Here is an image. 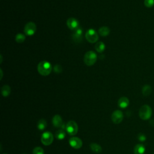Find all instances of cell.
I'll use <instances>...</instances> for the list:
<instances>
[{"mask_svg": "<svg viewBox=\"0 0 154 154\" xmlns=\"http://www.w3.org/2000/svg\"><path fill=\"white\" fill-rule=\"evenodd\" d=\"M152 92V88L149 85H145L142 88V93L145 96H148L151 95Z\"/></svg>", "mask_w": 154, "mask_h": 154, "instance_id": "obj_19", "label": "cell"}, {"mask_svg": "<svg viewBox=\"0 0 154 154\" xmlns=\"http://www.w3.org/2000/svg\"><path fill=\"white\" fill-rule=\"evenodd\" d=\"M85 38L89 42L93 43L98 41L99 36L95 30L89 29L85 33Z\"/></svg>", "mask_w": 154, "mask_h": 154, "instance_id": "obj_5", "label": "cell"}, {"mask_svg": "<svg viewBox=\"0 0 154 154\" xmlns=\"http://www.w3.org/2000/svg\"><path fill=\"white\" fill-rule=\"evenodd\" d=\"M105 48V44L102 42H98L95 45V50L98 52H102Z\"/></svg>", "mask_w": 154, "mask_h": 154, "instance_id": "obj_20", "label": "cell"}, {"mask_svg": "<svg viewBox=\"0 0 154 154\" xmlns=\"http://www.w3.org/2000/svg\"><path fill=\"white\" fill-rule=\"evenodd\" d=\"M91 150L96 153H99L102 152V147L96 143H91L90 145Z\"/></svg>", "mask_w": 154, "mask_h": 154, "instance_id": "obj_16", "label": "cell"}, {"mask_svg": "<svg viewBox=\"0 0 154 154\" xmlns=\"http://www.w3.org/2000/svg\"><path fill=\"white\" fill-rule=\"evenodd\" d=\"M33 154H44V151L41 147H36L33 149Z\"/></svg>", "mask_w": 154, "mask_h": 154, "instance_id": "obj_23", "label": "cell"}, {"mask_svg": "<svg viewBox=\"0 0 154 154\" xmlns=\"http://www.w3.org/2000/svg\"><path fill=\"white\" fill-rule=\"evenodd\" d=\"M69 143L72 148L75 149H80L83 146L82 140L77 137H73L71 138L69 140Z\"/></svg>", "mask_w": 154, "mask_h": 154, "instance_id": "obj_9", "label": "cell"}, {"mask_svg": "<svg viewBox=\"0 0 154 154\" xmlns=\"http://www.w3.org/2000/svg\"><path fill=\"white\" fill-rule=\"evenodd\" d=\"M83 34V30L81 28L78 27L77 30H75L74 33H73V39L75 41H81L83 37H81V35Z\"/></svg>", "mask_w": 154, "mask_h": 154, "instance_id": "obj_13", "label": "cell"}, {"mask_svg": "<svg viewBox=\"0 0 154 154\" xmlns=\"http://www.w3.org/2000/svg\"><path fill=\"white\" fill-rule=\"evenodd\" d=\"M152 115V110L151 107L148 105H144L139 110V116L142 120H146L151 117Z\"/></svg>", "mask_w": 154, "mask_h": 154, "instance_id": "obj_2", "label": "cell"}, {"mask_svg": "<svg viewBox=\"0 0 154 154\" xmlns=\"http://www.w3.org/2000/svg\"><path fill=\"white\" fill-rule=\"evenodd\" d=\"M52 67L51 63L46 61L40 62L37 65V71L42 76H48L52 72Z\"/></svg>", "mask_w": 154, "mask_h": 154, "instance_id": "obj_1", "label": "cell"}, {"mask_svg": "<svg viewBox=\"0 0 154 154\" xmlns=\"http://www.w3.org/2000/svg\"><path fill=\"white\" fill-rule=\"evenodd\" d=\"M54 71L57 73H60L62 72V66L59 64H56L54 66Z\"/></svg>", "mask_w": 154, "mask_h": 154, "instance_id": "obj_25", "label": "cell"}, {"mask_svg": "<svg viewBox=\"0 0 154 154\" xmlns=\"http://www.w3.org/2000/svg\"><path fill=\"white\" fill-rule=\"evenodd\" d=\"M53 141L54 137L51 132L46 131L42 134L41 137V142L45 146H49L51 145Z\"/></svg>", "mask_w": 154, "mask_h": 154, "instance_id": "obj_6", "label": "cell"}, {"mask_svg": "<svg viewBox=\"0 0 154 154\" xmlns=\"http://www.w3.org/2000/svg\"><path fill=\"white\" fill-rule=\"evenodd\" d=\"M15 40L16 42L19 43H21L24 42V41L25 40V36L22 35V34H18L16 36Z\"/></svg>", "mask_w": 154, "mask_h": 154, "instance_id": "obj_22", "label": "cell"}, {"mask_svg": "<svg viewBox=\"0 0 154 154\" xmlns=\"http://www.w3.org/2000/svg\"><path fill=\"white\" fill-rule=\"evenodd\" d=\"M66 130L70 136L77 134L78 130L77 123L73 120H70L66 125Z\"/></svg>", "mask_w": 154, "mask_h": 154, "instance_id": "obj_4", "label": "cell"}, {"mask_svg": "<svg viewBox=\"0 0 154 154\" xmlns=\"http://www.w3.org/2000/svg\"><path fill=\"white\" fill-rule=\"evenodd\" d=\"M98 33L101 36L105 37V36H107L110 34V30L108 27H107V26H102V27H101L99 29Z\"/></svg>", "mask_w": 154, "mask_h": 154, "instance_id": "obj_15", "label": "cell"}, {"mask_svg": "<svg viewBox=\"0 0 154 154\" xmlns=\"http://www.w3.org/2000/svg\"><path fill=\"white\" fill-rule=\"evenodd\" d=\"M56 137L58 140H62L66 137V132L63 130H59L56 132Z\"/></svg>", "mask_w": 154, "mask_h": 154, "instance_id": "obj_21", "label": "cell"}, {"mask_svg": "<svg viewBox=\"0 0 154 154\" xmlns=\"http://www.w3.org/2000/svg\"><path fill=\"white\" fill-rule=\"evenodd\" d=\"M10 92H11V89H10L9 85H4L2 87L1 93H2V95L4 97L8 96L10 94Z\"/></svg>", "mask_w": 154, "mask_h": 154, "instance_id": "obj_17", "label": "cell"}, {"mask_svg": "<svg viewBox=\"0 0 154 154\" xmlns=\"http://www.w3.org/2000/svg\"><path fill=\"white\" fill-rule=\"evenodd\" d=\"M153 154H154V153H153Z\"/></svg>", "mask_w": 154, "mask_h": 154, "instance_id": "obj_28", "label": "cell"}, {"mask_svg": "<svg viewBox=\"0 0 154 154\" xmlns=\"http://www.w3.org/2000/svg\"><path fill=\"white\" fill-rule=\"evenodd\" d=\"M145 147L142 144H138L134 149V154H144L145 152Z\"/></svg>", "mask_w": 154, "mask_h": 154, "instance_id": "obj_14", "label": "cell"}, {"mask_svg": "<svg viewBox=\"0 0 154 154\" xmlns=\"http://www.w3.org/2000/svg\"><path fill=\"white\" fill-rule=\"evenodd\" d=\"M36 24L33 22H30L25 25L24 27V33L26 36H31L36 33Z\"/></svg>", "mask_w": 154, "mask_h": 154, "instance_id": "obj_7", "label": "cell"}, {"mask_svg": "<svg viewBox=\"0 0 154 154\" xmlns=\"http://www.w3.org/2000/svg\"><path fill=\"white\" fill-rule=\"evenodd\" d=\"M145 5L148 8H151L154 5V0H145Z\"/></svg>", "mask_w": 154, "mask_h": 154, "instance_id": "obj_24", "label": "cell"}, {"mask_svg": "<svg viewBox=\"0 0 154 154\" xmlns=\"http://www.w3.org/2000/svg\"><path fill=\"white\" fill-rule=\"evenodd\" d=\"M97 56L96 53L93 51H90L87 52L84 57V62L87 66H91L96 62Z\"/></svg>", "mask_w": 154, "mask_h": 154, "instance_id": "obj_3", "label": "cell"}, {"mask_svg": "<svg viewBox=\"0 0 154 154\" xmlns=\"http://www.w3.org/2000/svg\"><path fill=\"white\" fill-rule=\"evenodd\" d=\"M67 25H68V28L71 30H77L79 26V22L77 19L73 18H70L67 21Z\"/></svg>", "mask_w": 154, "mask_h": 154, "instance_id": "obj_10", "label": "cell"}, {"mask_svg": "<svg viewBox=\"0 0 154 154\" xmlns=\"http://www.w3.org/2000/svg\"><path fill=\"white\" fill-rule=\"evenodd\" d=\"M130 104V101L128 98L122 97L120 98L118 101V105L121 109H125Z\"/></svg>", "mask_w": 154, "mask_h": 154, "instance_id": "obj_12", "label": "cell"}, {"mask_svg": "<svg viewBox=\"0 0 154 154\" xmlns=\"http://www.w3.org/2000/svg\"><path fill=\"white\" fill-rule=\"evenodd\" d=\"M5 154H7V153H5Z\"/></svg>", "mask_w": 154, "mask_h": 154, "instance_id": "obj_27", "label": "cell"}, {"mask_svg": "<svg viewBox=\"0 0 154 154\" xmlns=\"http://www.w3.org/2000/svg\"><path fill=\"white\" fill-rule=\"evenodd\" d=\"M123 119V113L120 110H116L111 115V120L114 123L119 124L121 123Z\"/></svg>", "mask_w": 154, "mask_h": 154, "instance_id": "obj_8", "label": "cell"}, {"mask_svg": "<svg viewBox=\"0 0 154 154\" xmlns=\"http://www.w3.org/2000/svg\"><path fill=\"white\" fill-rule=\"evenodd\" d=\"M137 138H138V140H139L140 142H145V140H146V137L144 134L140 133V134H139L138 135Z\"/></svg>", "mask_w": 154, "mask_h": 154, "instance_id": "obj_26", "label": "cell"}, {"mask_svg": "<svg viewBox=\"0 0 154 154\" xmlns=\"http://www.w3.org/2000/svg\"><path fill=\"white\" fill-rule=\"evenodd\" d=\"M46 126H47V123H46L45 119H41L39 120L37 123V128L40 131L44 130L46 128Z\"/></svg>", "mask_w": 154, "mask_h": 154, "instance_id": "obj_18", "label": "cell"}, {"mask_svg": "<svg viewBox=\"0 0 154 154\" xmlns=\"http://www.w3.org/2000/svg\"><path fill=\"white\" fill-rule=\"evenodd\" d=\"M52 123L56 128H62L63 125L62 117L58 115H55L52 118Z\"/></svg>", "mask_w": 154, "mask_h": 154, "instance_id": "obj_11", "label": "cell"}]
</instances>
